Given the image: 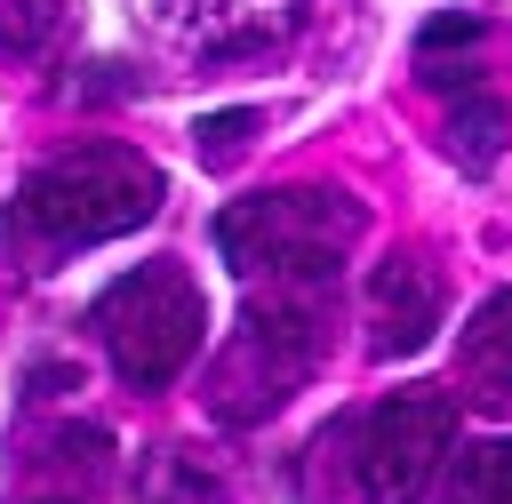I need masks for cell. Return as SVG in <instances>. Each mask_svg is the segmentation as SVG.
I'll return each mask as SVG.
<instances>
[{
    "label": "cell",
    "instance_id": "6da1fadb",
    "mask_svg": "<svg viewBox=\"0 0 512 504\" xmlns=\"http://www.w3.org/2000/svg\"><path fill=\"white\" fill-rule=\"evenodd\" d=\"M160 208V168L128 144H80L56 152L48 168H32L0 216L8 248L24 256H64V248H96L112 232H136Z\"/></svg>",
    "mask_w": 512,
    "mask_h": 504
},
{
    "label": "cell",
    "instance_id": "7a4b0ae2",
    "mask_svg": "<svg viewBox=\"0 0 512 504\" xmlns=\"http://www.w3.org/2000/svg\"><path fill=\"white\" fill-rule=\"evenodd\" d=\"M352 240H360V208L336 184L256 192V200H232L216 216L224 264L240 280H264V288H328Z\"/></svg>",
    "mask_w": 512,
    "mask_h": 504
},
{
    "label": "cell",
    "instance_id": "3957f363",
    "mask_svg": "<svg viewBox=\"0 0 512 504\" xmlns=\"http://www.w3.org/2000/svg\"><path fill=\"white\" fill-rule=\"evenodd\" d=\"M88 328H96V344L112 352V368H120L128 384L160 392V384H176V368L200 352L208 304H200V288H192L184 264H136V272H120V280L96 296Z\"/></svg>",
    "mask_w": 512,
    "mask_h": 504
},
{
    "label": "cell",
    "instance_id": "277c9868",
    "mask_svg": "<svg viewBox=\"0 0 512 504\" xmlns=\"http://www.w3.org/2000/svg\"><path fill=\"white\" fill-rule=\"evenodd\" d=\"M312 360H320V296H304V288H264V296L240 312V336H232V352H224L216 376H208V408H216L224 424H256V416H272V408L312 376Z\"/></svg>",
    "mask_w": 512,
    "mask_h": 504
},
{
    "label": "cell",
    "instance_id": "5b68a950",
    "mask_svg": "<svg viewBox=\"0 0 512 504\" xmlns=\"http://www.w3.org/2000/svg\"><path fill=\"white\" fill-rule=\"evenodd\" d=\"M448 440H456V400L448 392H392L360 424V456H352L368 504H416L432 488Z\"/></svg>",
    "mask_w": 512,
    "mask_h": 504
},
{
    "label": "cell",
    "instance_id": "8992f818",
    "mask_svg": "<svg viewBox=\"0 0 512 504\" xmlns=\"http://www.w3.org/2000/svg\"><path fill=\"white\" fill-rule=\"evenodd\" d=\"M304 0H144V24L192 56H248L288 40Z\"/></svg>",
    "mask_w": 512,
    "mask_h": 504
},
{
    "label": "cell",
    "instance_id": "52a82bcc",
    "mask_svg": "<svg viewBox=\"0 0 512 504\" xmlns=\"http://www.w3.org/2000/svg\"><path fill=\"white\" fill-rule=\"evenodd\" d=\"M432 328H440V280H432V264H416V256L376 264V280H368V352L408 360V352L432 344Z\"/></svg>",
    "mask_w": 512,
    "mask_h": 504
},
{
    "label": "cell",
    "instance_id": "ba28073f",
    "mask_svg": "<svg viewBox=\"0 0 512 504\" xmlns=\"http://www.w3.org/2000/svg\"><path fill=\"white\" fill-rule=\"evenodd\" d=\"M456 376H464V392H472L480 408L512 416V288L472 312V328H464V344H456Z\"/></svg>",
    "mask_w": 512,
    "mask_h": 504
},
{
    "label": "cell",
    "instance_id": "9c48e42d",
    "mask_svg": "<svg viewBox=\"0 0 512 504\" xmlns=\"http://www.w3.org/2000/svg\"><path fill=\"white\" fill-rule=\"evenodd\" d=\"M440 504H512V440H480L456 456Z\"/></svg>",
    "mask_w": 512,
    "mask_h": 504
},
{
    "label": "cell",
    "instance_id": "30bf717a",
    "mask_svg": "<svg viewBox=\"0 0 512 504\" xmlns=\"http://www.w3.org/2000/svg\"><path fill=\"white\" fill-rule=\"evenodd\" d=\"M504 104L496 96H456V112H448V152H456V168H488L496 152H504Z\"/></svg>",
    "mask_w": 512,
    "mask_h": 504
},
{
    "label": "cell",
    "instance_id": "8fae6325",
    "mask_svg": "<svg viewBox=\"0 0 512 504\" xmlns=\"http://www.w3.org/2000/svg\"><path fill=\"white\" fill-rule=\"evenodd\" d=\"M472 48H480V16H432L416 40V64H424V80H464Z\"/></svg>",
    "mask_w": 512,
    "mask_h": 504
},
{
    "label": "cell",
    "instance_id": "7c38bea8",
    "mask_svg": "<svg viewBox=\"0 0 512 504\" xmlns=\"http://www.w3.org/2000/svg\"><path fill=\"white\" fill-rule=\"evenodd\" d=\"M64 32H72V8H64V0H16V8L0 16V48H16V56L56 48Z\"/></svg>",
    "mask_w": 512,
    "mask_h": 504
},
{
    "label": "cell",
    "instance_id": "4fadbf2b",
    "mask_svg": "<svg viewBox=\"0 0 512 504\" xmlns=\"http://www.w3.org/2000/svg\"><path fill=\"white\" fill-rule=\"evenodd\" d=\"M136 504H216V488H208V480H200V472H192L184 456H160Z\"/></svg>",
    "mask_w": 512,
    "mask_h": 504
},
{
    "label": "cell",
    "instance_id": "5bb4252c",
    "mask_svg": "<svg viewBox=\"0 0 512 504\" xmlns=\"http://www.w3.org/2000/svg\"><path fill=\"white\" fill-rule=\"evenodd\" d=\"M248 136H256V112H208L200 120V160L208 168H232L248 152Z\"/></svg>",
    "mask_w": 512,
    "mask_h": 504
},
{
    "label": "cell",
    "instance_id": "9a60e30c",
    "mask_svg": "<svg viewBox=\"0 0 512 504\" xmlns=\"http://www.w3.org/2000/svg\"><path fill=\"white\" fill-rule=\"evenodd\" d=\"M40 504H80V496H40Z\"/></svg>",
    "mask_w": 512,
    "mask_h": 504
}]
</instances>
